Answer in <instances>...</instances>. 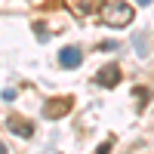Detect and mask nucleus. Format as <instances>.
Here are the masks:
<instances>
[{
    "instance_id": "nucleus-1",
    "label": "nucleus",
    "mask_w": 154,
    "mask_h": 154,
    "mask_svg": "<svg viewBox=\"0 0 154 154\" xmlns=\"http://www.w3.org/2000/svg\"><path fill=\"white\" fill-rule=\"evenodd\" d=\"M102 19H105V25H111V28H123V25H130L136 19V12H133L130 3L114 0V3H108L105 9H102Z\"/></svg>"
},
{
    "instance_id": "nucleus-2",
    "label": "nucleus",
    "mask_w": 154,
    "mask_h": 154,
    "mask_svg": "<svg viewBox=\"0 0 154 154\" xmlns=\"http://www.w3.org/2000/svg\"><path fill=\"white\" fill-rule=\"evenodd\" d=\"M80 62H83L80 46H62V53H59V65L62 68H77Z\"/></svg>"
},
{
    "instance_id": "nucleus-3",
    "label": "nucleus",
    "mask_w": 154,
    "mask_h": 154,
    "mask_svg": "<svg viewBox=\"0 0 154 154\" xmlns=\"http://www.w3.org/2000/svg\"><path fill=\"white\" fill-rule=\"evenodd\" d=\"M99 83H102V86H117V83H120V68H117V65L102 68V74H99Z\"/></svg>"
},
{
    "instance_id": "nucleus-4",
    "label": "nucleus",
    "mask_w": 154,
    "mask_h": 154,
    "mask_svg": "<svg viewBox=\"0 0 154 154\" xmlns=\"http://www.w3.org/2000/svg\"><path fill=\"white\" fill-rule=\"evenodd\" d=\"M68 108H71V102H68V99H62L59 105H56V102H46V108H43V111H46V117H59V114H65Z\"/></svg>"
},
{
    "instance_id": "nucleus-5",
    "label": "nucleus",
    "mask_w": 154,
    "mask_h": 154,
    "mask_svg": "<svg viewBox=\"0 0 154 154\" xmlns=\"http://www.w3.org/2000/svg\"><path fill=\"white\" fill-rule=\"evenodd\" d=\"M68 6L74 16H86V12H93V0H68Z\"/></svg>"
},
{
    "instance_id": "nucleus-6",
    "label": "nucleus",
    "mask_w": 154,
    "mask_h": 154,
    "mask_svg": "<svg viewBox=\"0 0 154 154\" xmlns=\"http://www.w3.org/2000/svg\"><path fill=\"white\" fill-rule=\"evenodd\" d=\"M6 126H9L12 133H19V136H31V133H34V126H31V123H22L19 117H12V120H6Z\"/></svg>"
},
{
    "instance_id": "nucleus-7",
    "label": "nucleus",
    "mask_w": 154,
    "mask_h": 154,
    "mask_svg": "<svg viewBox=\"0 0 154 154\" xmlns=\"http://www.w3.org/2000/svg\"><path fill=\"white\" fill-rule=\"evenodd\" d=\"M136 96H139V102H145V99H148V89H145V86H136Z\"/></svg>"
},
{
    "instance_id": "nucleus-8",
    "label": "nucleus",
    "mask_w": 154,
    "mask_h": 154,
    "mask_svg": "<svg viewBox=\"0 0 154 154\" xmlns=\"http://www.w3.org/2000/svg\"><path fill=\"white\" fill-rule=\"evenodd\" d=\"M102 49H105V53H114V49H117V43H114V40H105V43H102Z\"/></svg>"
},
{
    "instance_id": "nucleus-9",
    "label": "nucleus",
    "mask_w": 154,
    "mask_h": 154,
    "mask_svg": "<svg viewBox=\"0 0 154 154\" xmlns=\"http://www.w3.org/2000/svg\"><path fill=\"white\" fill-rule=\"evenodd\" d=\"M16 99V89H3V102H12Z\"/></svg>"
},
{
    "instance_id": "nucleus-10",
    "label": "nucleus",
    "mask_w": 154,
    "mask_h": 154,
    "mask_svg": "<svg viewBox=\"0 0 154 154\" xmlns=\"http://www.w3.org/2000/svg\"><path fill=\"white\" fill-rule=\"evenodd\" d=\"M96 154H111V145H108V142H105V145H99V148H96Z\"/></svg>"
},
{
    "instance_id": "nucleus-11",
    "label": "nucleus",
    "mask_w": 154,
    "mask_h": 154,
    "mask_svg": "<svg viewBox=\"0 0 154 154\" xmlns=\"http://www.w3.org/2000/svg\"><path fill=\"white\" fill-rule=\"evenodd\" d=\"M136 3H139V6H148V3H151V0H136Z\"/></svg>"
},
{
    "instance_id": "nucleus-12",
    "label": "nucleus",
    "mask_w": 154,
    "mask_h": 154,
    "mask_svg": "<svg viewBox=\"0 0 154 154\" xmlns=\"http://www.w3.org/2000/svg\"><path fill=\"white\" fill-rule=\"evenodd\" d=\"M0 154H6V148H3V145H0Z\"/></svg>"
}]
</instances>
